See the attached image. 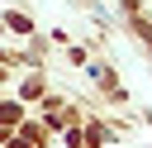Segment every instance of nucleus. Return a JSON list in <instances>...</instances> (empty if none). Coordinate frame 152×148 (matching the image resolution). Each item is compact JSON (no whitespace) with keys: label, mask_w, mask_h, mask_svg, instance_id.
<instances>
[{"label":"nucleus","mask_w":152,"mask_h":148,"mask_svg":"<svg viewBox=\"0 0 152 148\" xmlns=\"http://www.w3.org/2000/svg\"><path fill=\"white\" fill-rule=\"evenodd\" d=\"M19 119V105H0V124H14Z\"/></svg>","instance_id":"nucleus-1"}]
</instances>
